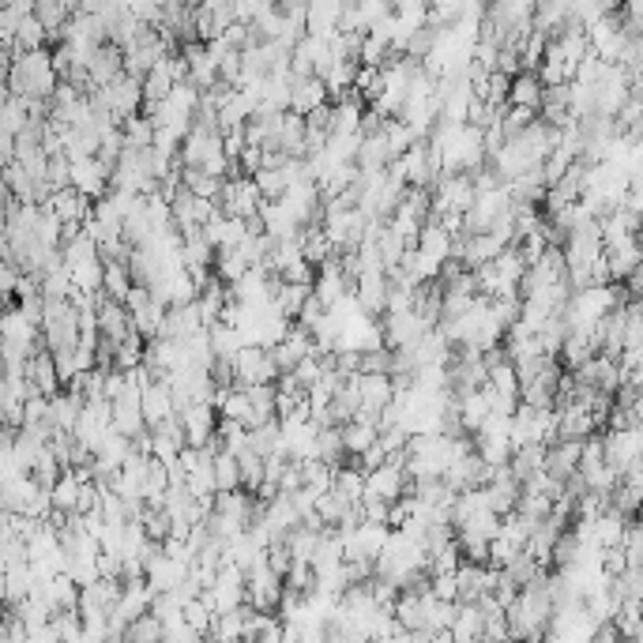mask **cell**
I'll return each instance as SVG.
<instances>
[{
  "label": "cell",
  "instance_id": "cell-1",
  "mask_svg": "<svg viewBox=\"0 0 643 643\" xmlns=\"http://www.w3.org/2000/svg\"><path fill=\"white\" fill-rule=\"evenodd\" d=\"M57 68H53V57H49V49H23L12 57V68H8V79H4V87H8V95L23 98V102H34V98H42L46 102L53 91H57Z\"/></svg>",
  "mask_w": 643,
  "mask_h": 643
},
{
  "label": "cell",
  "instance_id": "cell-2",
  "mask_svg": "<svg viewBox=\"0 0 643 643\" xmlns=\"http://www.w3.org/2000/svg\"><path fill=\"white\" fill-rule=\"evenodd\" d=\"M373 572H377L380 580L395 583V587L403 591L414 576L425 572V546L418 538H410V534L392 531L388 542H384V549L377 553V561H373Z\"/></svg>",
  "mask_w": 643,
  "mask_h": 643
},
{
  "label": "cell",
  "instance_id": "cell-3",
  "mask_svg": "<svg viewBox=\"0 0 643 643\" xmlns=\"http://www.w3.org/2000/svg\"><path fill=\"white\" fill-rule=\"evenodd\" d=\"M181 162L185 166H196V170L211 173V177H226L234 158H226L222 151V132L219 128H204V125H192L189 136L181 140Z\"/></svg>",
  "mask_w": 643,
  "mask_h": 643
},
{
  "label": "cell",
  "instance_id": "cell-4",
  "mask_svg": "<svg viewBox=\"0 0 643 643\" xmlns=\"http://www.w3.org/2000/svg\"><path fill=\"white\" fill-rule=\"evenodd\" d=\"M95 110L110 113L113 125H121L125 117H132V113H140L143 106V91H140V79L128 76V72H121L117 79H110V83H102V87H95Z\"/></svg>",
  "mask_w": 643,
  "mask_h": 643
},
{
  "label": "cell",
  "instance_id": "cell-5",
  "mask_svg": "<svg viewBox=\"0 0 643 643\" xmlns=\"http://www.w3.org/2000/svg\"><path fill=\"white\" fill-rule=\"evenodd\" d=\"M170 42H173V38H166L158 27H143V31L136 34V38H132L125 49H121V57H125V72H128V76L143 79L158 61H162V57H166Z\"/></svg>",
  "mask_w": 643,
  "mask_h": 643
},
{
  "label": "cell",
  "instance_id": "cell-6",
  "mask_svg": "<svg viewBox=\"0 0 643 643\" xmlns=\"http://www.w3.org/2000/svg\"><path fill=\"white\" fill-rule=\"evenodd\" d=\"M125 309L128 320H132V331L140 339H158L162 335V320H166V305L147 290V286H132L125 294Z\"/></svg>",
  "mask_w": 643,
  "mask_h": 643
},
{
  "label": "cell",
  "instance_id": "cell-7",
  "mask_svg": "<svg viewBox=\"0 0 643 643\" xmlns=\"http://www.w3.org/2000/svg\"><path fill=\"white\" fill-rule=\"evenodd\" d=\"M260 189L252 185V177H222V189L215 196V207H219L222 215H234V219H245L252 222L256 219V211H260Z\"/></svg>",
  "mask_w": 643,
  "mask_h": 643
},
{
  "label": "cell",
  "instance_id": "cell-8",
  "mask_svg": "<svg viewBox=\"0 0 643 643\" xmlns=\"http://www.w3.org/2000/svg\"><path fill=\"white\" fill-rule=\"evenodd\" d=\"M230 365H234V384H241V388H249V384H275V380L283 377L279 365L271 361V354H267L264 346H252V343L241 346L234 358H230Z\"/></svg>",
  "mask_w": 643,
  "mask_h": 643
},
{
  "label": "cell",
  "instance_id": "cell-9",
  "mask_svg": "<svg viewBox=\"0 0 643 643\" xmlns=\"http://www.w3.org/2000/svg\"><path fill=\"white\" fill-rule=\"evenodd\" d=\"M388 534H392V523H373V519H358L354 527L343 538V557H358V561H377V553L384 549L388 542Z\"/></svg>",
  "mask_w": 643,
  "mask_h": 643
},
{
  "label": "cell",
  "instance_id": "cell-10",
  "mask_svg": "<svg viewBox=\"0 0 643 643\" xmlns=\"http://www.w3.org/2000/svg\"><path fill=\"white\" fill-rule=\"evenodd\" d=\"M602 455H606V463H610L613 471L621 474L628 463H636L643 455V429L640 422L636 425H621V429H606V437H602Z\"/></svg>",
  "mask_w": 643,
  "mask_h": 643
},
{
  "label": "cell",
  "instance_id": "cell-11",
  "mask_svg": "<svg viewBox=\"0 0 643 643\" xmlns=\"http://www.w3.org/2000/svg\"><path fill=\"white\" fill-rule=\"evenodd\" d=\"M279 598H283V576L271 572L267 561L252 565L245 572V602H249L252 610H275Z\"/></svg>",
  "mask_w": 643,
  "mask_h": 643
},
{
  "label": "cell",
  "instance_id": "cell-12",
  "mask_svg": "<svg viewBox=\"0 0 643 643\" xmlns=\"http://www.w3.org/2000/svg\"><path fill=\"white\" fill-rule=\"evenodd\" d=\"M215 211H219L215 200L196 196V192H189L185 185L170 196V219H173V226H177V234H181V230H196V226H204Z\"/></svg>",
  "mask_w": 643,
  "mask_h": 643
},
{
  "label": "cell",
  "instance_id": "cell-13",
  "mask_svg": "<svg viewBox=\"0 0 643 643\" xmlns=\"http://www.w3.org/2000/svg\"><path fill=\"white\" fill-rule=\"evenodd\" d=\"M68 185L76 192H83L87 200H102L106 189H110V166L91 158H72L68 162Z\"/></svg>",
  "mask_w": 643,
  "mask_h": 643
},
{
  "label": "cell",
  "instance_id": "cell-14",
  "mask_svg": "<svg viewBox=\"0 0 643 643\" xmlns=\"http://www.w3.org/2000/svg\"><path fill=\"white\" fill-rule=\"evenodd\" d=\"M429 328H433V324H425L414 309H388V313H384V324H380V331H384V346H392V350L410 346Z\"/></svg>",
  "mask_w": 643,
  "mask_h": 643
},
{
  "label": "cell",
  "instance_id": "cell-15",
  "mask_svg": "<svg viewBox=\"0 0 643 643\" xmlns=\"http://www.w3.org/2000/svg\"><path fill=\"white\" fill-rule=\"evenodd\" d=\"M177 418H181V429H185V444L192 448H204L211 433H215V407L211 403H189V407L177 410Z\"/></svg>",
  "mask_w": 643,
  "mask_h": 643
},
{
  "label": "cell",
  "instance_id": "cell-16",
  "mask_svg": "<svg viewBox=\"0 0 643 643\" xmlns=\"http://www.w3.org/2000/svg\"><path fill=\"white\" fill-rule=\"evenodd\" d=\"M572 380L591 384V388H598V392L613 395V388L621 384V369H617V361L606 358V354H591L583 365H576V369H572Z\"/></svg>",
  "mask_w": 643,
  "mask_h": 643
},
{
  "label": "cell",
  "instance_id": "cell-17",
  "mask_svg": "<svg viewBox=\"0 0 643 643\" xmlns=\"http://www.w3.org/2000/svg\"><path fill=\"white\" fill-rule=\"evenodd\" d=\"M346 290H350V279L343 275V264H339L335 256H328L313 275V298L328 309V305H335V301L343 298Z\"/></svg>",
  "mask_w": 643,
  "mask_h": 643
},
{
  "label": "cell",
  "instance_id": "cell-18",
  "mask_svg": "<svg viewBox=\"0 0 643 643\" xmlns=\"http://www.w3.org/2000/svg\"><path fill=\"white\" fill-rule=\"evenodd\" d=\"M125 72V57H121V49L113 46V42H102L95 46V53L87 57V87H102V83H110Z\"/></svg>",
  "mask_w": 643,
  "mask_h": 643
},
{
  "label": "cell",
  "instance_id": "cell-19",
  "mask_svg": "<svg viewBox=\"0 0 643 643\" xmlns=\"http://www.w3.org/2000/svg\"><path fill=\"white\" fill-rule=\"evenodd\" d=\"M553 414H557V440H583L598 429L591 410L580 407V403H557Z\"/></svg>",
  "mask_w": 643,
  "mask_h": 643
},
{
  "label": "cell",
  "instance_id": "cell-20",
  "mask_svg": "<svg viewBox=\"0 0 643 643\" xmlns=\"http://www.w3.org/2000/svg\"><path fill=\"white\" fill-rule=\"evenodd\" d=\"M328 87H324V79L316 76V72H309V76H294L290 79V110L294 113H313L316 106H324L328 102Z\"/></svg>",
  "mask_w": 643,
  "mask_h": 643
},
{
  "label": "cell",
  "instance_id": "cell-21",
  "mask_svg": "<svg viewBox=\"0 0 643 643\" xmlns=\"http://www.w3.org/2000/svg\"><path fill=\"white\" fill-rule=\"evenodd\" d=\"M140 410H143V422H147V429L158 422H166L170 414H177L173 410V395L170 388H166V380H147L140 388Z\"/></svg>",
  "mask_w": 643,
  "mask_h": 643
},
{
  "label": "cell",
  "instance_id": "cell-22",
  "mask_svg": "<svg viewBox=\"0 0 643 643\" xmlns=\"http://www.w3.org/2000/svg\"><path fill=\"white\" fill-rule=\"evenodd\" d=\"M256 222L267 237H298L301 222L286 211L283 200H260V211H256Z\"/></svg>",
  "mask_w": 643,
  "mask_h": 643
},
{
  "label": "cell",
  "instance_id": "cell-23",
  "mask_svg": "<svg viewBox=\"0 0 643 643\" xmlns=\"http://www.w3.org/2000/svg\"><path fill=\"white\" fill-rule=\"evenodd\" d=\"M204 328L200 320V309H196V298L185 301V305H166V320H162V339H189L192 331Z\"/></svg>",
  "mask_w": 643,
  "mask_h": 643
},
{
  "label": "cell",
  "instance_id": "cell-24",
  "mask_svg": "<svg viewBox=\"0 0 643 643\" xmlns=\"http://www.w3.org/2000/svg\"><path fill=\"white\" fill-rule=\"evenodd\" d=\"M339 16H343V0H305V31L309 34H328L339 31Z\"/></svg>",
  "mask_w": 643,
  "mask_h": 643
},
{
  "label": "cell",
  "instance_id": "cell-25",
  "mask_svg": "<svg viewBox=\"0 0 643 643\" xmlns=\"http://www.w3.org/2000/svg\"><path fill=\"white\" fill-rule=\"evenodd\" d=\"M542 79L534 76V72H516V76H508V95H504V102L508 106H531V110H538L542 106Z\"/></svg>",
  "mask_w": 643,
  "mask_h": 643
},
{
  "label": "cell",
  "instance_id": "cell-26",
  "mask_svg": "<svg viewBox=\"0 0 643 643\" xmlns=\"http://www.w3.org/2000/svg\"><path fill=\"white\" fill-rule=\"evenodd\" d=\"M602 256H606L610 283H621L632 271H640V241H636V237L625 241V245H617V249H602Z\"/></svg>",
  "mask_w": 643,
  "mask_h": 643
},
{
  "label": "cell",
  "instance_id": "cell-27",
  "mask_svg": "<svg viewBox=\"0 0 643 643\" xmlns=\"http://www.w3.org/2000/svg\"><path fill=\"white\" fill-rule=\"evenodd\" d=\"M392 162V151H388V143H384V132H365L358 143V155H354V166L358 170H384Z\"/></svg>",
  "mask_w": 643,
  "mask_h": 643
},
{
  "label": "cell",
  "instance_id": "cell-28",
  "mask_svg": "<svg viewBox=\"0 0 643 643\" xmlns=\"http://www.w3.org/2000/svg\"><path fill=\"white\" fill-rule=\"evenodd\" d=\"M448 636H452V640H463V643L482 636V613H478L474 602H455V613H452V621H448Z\"/></svg>",
  "mask_w": 643,
  "mask_h": 643
},
{
  "label": "cell",
  "instance_id": "cell-29",
  "mask_svg": "<svg viewBox=\"0 0 643 643\" xmlns=\"http://www.w3.org/2000/svg\"><path fill=\"white\" fill-rule=\"evenodd\" d=\"M249 448L256 455H283V425H279V418H267V422L252 425Z\"/></svg>",
  "mask_w": 643,
  "mask_h": 643
},
{
  "label": "cell",
  "instance_id": "cell-30",
  "mask_svg": "<svg viewBox=\"0 0 643 643\" xmlns=\"http://www.w3.org/2000/svg\"><path fill=\"white\" fill-rule=\"evenodd\" d=\"M339 433H343V448L346 455H361L373 440H377V422H365V418H346L339 425Z\"/></svg>",
  "mask_w": 643,
  "mask_h": 643
},
{
  "label": "cell",
  "instance_id": "cell-31",
  "mask_svg": "<svg viewBox=\"0 0 643 643\" xmlns=\"http://www.w3.org/2000/svg\"><path fill=\"white\" fill-rule=\"evenodd\" d=\"M132 290V271L125 260H106L102 264V294L113 301H125V294Z\"/></svg>",
  "mask_w": 643,
  "mask_h": 643
},
{
  "label": "cell",
  "instance_id": "cell-32",
  "mask_svg": "<svg viewBox=\"0 0 643 643\" xmlns=\"http://www.w3.org/2000/svg\"><path fill=\"white\" fill-rule=\"evenodd\" d=\"M346 455L343 448V433H339V425H320L316 429V440H313V459H324V463H339Z\"/></svg>",
  "mask_w": 643,
  "mask_h": 643
},
{
  "label": "cell",
  "instance_id": "cell-33",
  "mask_svg": "<svg viewBox=\"0 0 643 643\" xmlns=\"http://www.w3.org/2000/svg\"><path fill=\"white\" fill-rule=\"evenodd\" d=\"M557 354H565L568 369H576V365H583L591 354H598L595 335H591V331H568L565 343H561V350H557Z\"/></svg>",
  "mask_w": 643,
  "mask_h": 643
},
{
  "label": "cell",
  "instance_id": "cell-34",
  "mask_svg": "<svg viewBox=\"0 0 643 643\" xmlns=\"http://www.w3.org/2000/svg\"><path fill=\"white\" fill-rule=\"evenodd\" d=\"M249 177H252V185L260 189V196H264V200H279V196L286 192V185H290V181H286L283 166H260V170L249 173Z\"/></svg>",
  "mask_w": 643,
  "mask_h": 643
},
{
  "label": "cell",
  "instance_id": "cell-35",
  "mask_svg": "<svg viewBox=\"0 0 643 643\" xmlns=\"http://www.w3.org/2000/svg\"><path fill=\"white\" fill-rule=\"evenodd\" d=\"M177 177H181V185H185V189L196 192V196H207V200H215L219 189H222V177H211V173L196 170V166H181Z\"/></svg>",
  "mask_w": 643,
  "mask_h": 643
},
{
  "label": "cell",
  "instance_id": "cell-36",
  "mask_svg": "<svg viewBox=\"0 0 643 643\" xmlns=\"http://www.w3.org/2000/svg\"><path fill=\"white\" fill-rule=\"evenodd\" d=\"M211 474H215V493H222V489H241V471H237V455L215 452V459H211Z\"/></svg>",
  "mask_w": 643,
  "mask_h": 643
},
{
  "label": "cell",
  "instance_id": "cell-37",
  "mask_svg": "<svg viewBox=\"0 0 643 643\" xmlns=\"http://www.w3.org/2000/svg\"><path fill=\"white\" fill-rule=\"evenodd\" d=\"M331 489L343 493L346 501L358 504V497L365 493V471H361V467H343V471L335 467V471H331Z\"/></svg>",
  "mask_w": 643,
  "mask_h": 643
},
{
  "label": "cell",
  "instance_id": "cell-38",
  "mask_svg": "<svg viewBox=\"0 0 643 643\" xmlns=\"http://www.w3.org/2000/svg\"><path fill=\"white\" fill-rule=\"evenodd\" d=\"M237 471H241V489L256 493L260 482H264V455H256L252 448L237 452Z\"/></svg>",
  "mask_w": 643,
  "mask_h": 643
},
{
  "label": "cell",
  "instance_id": "cell-39",
  "mask_svg": "<svg viewBox=\"0 0 643 643\" xmlns=\"http://www.w3.org/2000/svg\"><path fill=\"white\" fill-rule=\"evenodd\" d=\"M380 132H384V143H388L392 158H399L410 147V143L418 140V136H414V132H410V128L403 125L399 117H384V121H380Z\"/></svg>",
  "mask_w": 643,
  "mask_h": 643
},
{
  "label": "cell",
  "instance_id": "cell-40",
  "mask_svg": "<svg viewBox=\"0 0 643 643\" xmlns=\"http://www.w3.org/2000/svg\"><path fill=\"white\" fill-rule=\"evenodd\" d=\"M49 38V31L42 27V19L34 16H23V23L16 27V38H12V46H19V53L23 49H42V42Z\"/></svg>",
  "mask_w": 643,
  "mask_h": 643
},
{
  "label": "cell",
  "instance_id": "cell-41",
  "mask_svg": "<svg viewBox=\"0 0 643 643\" xmlns=\"http://www.w3.org/2000/svg\"><path fill=\"white\" fill-rule=\"evenodd\" d=\"M358 143H361V132H328L324 151H328L335 162H354V155H358Z\"/></svg>",
  "mask_w": 643,
  "mask_h": 643
},
{
  "label": "cell",
  "instance_id": "cell-42",
  "mask_svg": "<svg viewBox=\"0 0 643 643\" xmlns=\"http://www.w3.org/2000/svg\"><path fill=\"white\" fill-rule=\"evenodd\" d=\"M140 527H143V534L147 538H155V542H166L170 538V516H166V508H147L143 504V512H140Z\"/></svg>",
  "mask_w": 643,
  "mask_h": 643
},
{
  "label": "cell",
  "instance_id": "cell-43",
  "mask_svg": "<svg viewBox=\"0 0 643 643\" xmlns=\"http://www.w3.org/2000/svg\"><path fill=\"white\" fill-rule=\"evenodd\" d=\"M534 117H538V110H531V106H508V102H504L497 125H501L504 136H516V132H523V128L531 125Z\"/></svg>",
  "mask_w": 643,
  "mask_h": 643
},
{
  "label": "cell",
  "instance_id": "cell-44",
  "mask_svg": "<svg viewBox=\"0 0 643 643\" xmlns=\"http://www.w3.org/2000/svg\"><path fill=\"white\" fill-rule=\"evenodd\" d=\"M553 501H557V497H546V493H523V489H519L516 512H519V516H527V519H534V523H538V519L549 516Z\"/></svg>",
  "mask_w": 643,
  "mask_h": 643
},
{
  "label": "cell",
  "instance_id": "cell-45",
  "mask_svg": "<svg viewBox=\"0 0 643 643\" xmlns=\"http://www.w3.org/2000/svg\"><path fill=\"white\" fill-rule=\"evenodd\" d=\"M181 617H185V621H189V625L196 628L200 636H207V628H211V617H215V610L207 606L204 598L196 595V598H189V602L181 606Z\"/></svg>",
  "mask_w": 643,
  "mask_h": 643
},
{
  "label": "cell",
  "instance_id": "cell-46",
  "mask_svg": "<svg viewBox=\"0 0 643 643\" xmlns=\"http://www.w3.org/2000/svg\"><path fill=\"white\" fill-rule=\"evenodd\" d=\"M275 279H283V283H301V286H313V264L305 260V256H298L294 264H286Z\"/></svg>",
  "mask_w": 643,
  "mask_h": 643
},
{
  "label": "cell",
  "instance_id": "cell-47",
  "mask_svg": "<svg viewBox=\"0 0 643 643\" xmlns=\"http://www.w3.org/2000/svg\"><path fill=\"white\" fill-rule=\"evenodd\" d=\"M16 271H12V264H8V260H4V256H0V301L4 298H12V294H16Z\"/></svg>",
  "mask_w": 643,
  "mask_h": 643
},
{
  "label": "cell",
  "instance_id": "cell-48",
  "mask_svg": "<svg viewBox=\"0 0 643 643\" xmlns=\"http://www.w3.org/2000/svg\"><path fill=\"white\" fill-rule=\"evenodd\" d=\"M395 12H410V8H418V12H425V0H392Z\"/></svg>",
  "mask_w": 643,
  "mask_h": 643
},
{
  "label": "cell",
  "instance_id": "cell-49",
  "mask_svg": "<svg viewBox=\"0 0 643 643\" xmlns=\"http://www.w3.org/2000/svg\"><path fill=\"white\" fill-rule=\"evenodd\" d=\"M181 4H189V8H196V4H200V0H181Z\"/></svg>",
  "mask_w": 643,
  "mask_h": 643
}]
</instances>
